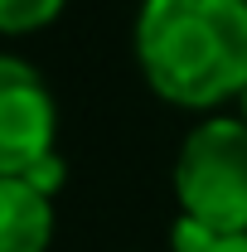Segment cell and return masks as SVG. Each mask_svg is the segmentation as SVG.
<instances>
[{"instance_id":"6da1fadb","label":"cell","mask_w":247,"mask_h":252,"mask_svg":"<svg viewBox=\"0 0 247 252\" xmlns=\"http://www.w3.org/2000/svg\"><path fill=\"white\" fill-rule=\"evenodd\" d=\"M136 63L155 97L209 112L247 88V0H141Z\"/></svg>"},{"instance_id":"7a4b0ae2","label":"cell","mask_w":247,"mask_h":252,"mask_svg":"<svg viewBox=\"0 0 247 252\" xmlns=\"http://www.w3.org/2000/svg\"><path fill=\"white\" fill-rule=\"evenodd\" d=\"M175 199L180 219L209 238L247 233V122L209 117L185 136L175 156Z\"/></svg>"},{"instance_id":"3957f363","label":"cell","mask_w":247,"mask_h":252,"mask_svg":"<svg viewBox=\"0 0 247 252\" xmlns=\"http://www.w3.org/2000/svg\"><path fill=\"white\" fill-rule=\"evenodd\" d=\"M59 102L34 63L0 54V175L30 180L54 160Z\"/></svg>"},{"instance_id":"277c9868","label":"cell","mask_w":247,"mask_h":252,"mask_svg":"<svg viewBox=\"0 0 247 252\" xmlns=\"http://www.w3.org/2000/svg\"><path fill=\"white\" fill-rule=\"evenodd\" d=\"M54 243V194L34 180L0 175V252H49Z\"/></svg>"},{"instance_id":"5b68a950","label":"cell","mask_w":247,"mask_h":252,"mask_svg":"<svg viewBox=\"0 0 247 252\" xmlns=\"http://www.w3.org/2000/svg\"><path fill=\"white\" fill-rule=\"evenodd\" d=\"M68 0H0V34L15 39V34H39L44 25L59 20V10Z\"/></svg>"},{"instance_id":"8992f818","label":"cell","mask_w":247,"mask_h":252,"mask_svg":"<svg viewBox=\"0 0 247 252\" xmlns=\"http://www.w3.org/2000/svg\"><path fill=\"white\" fill-rule=\"evenodd\" d=\"M199 252H247V233H238V238H214V243H204Z\"/></svg>"},{"instance_id":"52a82bcc","label":"cell","mask_w":247,"mask_h":252,"mask_svg":"<svg viewBox=\"0 0 247 252\" xmlns=\"http://www.w3.org/2000/svg\"><path fill=\"white\" fill-rule=\"evenodd\" d=\"M238 102H243V122H247V88H243V97H238Z\"/></svg>"}]
</instances>
